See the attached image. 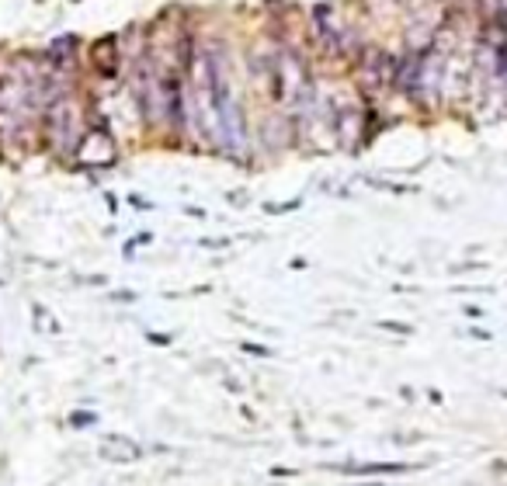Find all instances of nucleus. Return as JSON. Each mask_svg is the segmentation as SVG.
I'll use <instances>...</instances> for the list:
<instances>
[{
  "label": "nucleus",
  "mask_w": 507,
  "mask_h": 486,
  "mask_svg": "<svg viewBox=\"0 0 507 486\" xmlns=\"http://www.w3.org/2000/svg\"><path fill=\"white\" fill-rule=\"evenodd\" d=\"M362 70H365V77L372 80V87H383V84H390L393 59H390L386 52H369V56H365V63H362Z\"/></svg>",
  "instance_id": "f03ea898"
},
{
  "label": "nucleus",
  "mask_w": 507,
  "mask_h": 486,
  "mask_svg": "<svg viewBox=\"0 0 507 486\" xmlns=\"http://www.w3.org/2000/svg\"><path fill=\"white\" fill-rule=\"evenodd\" d=\"M49 139L59 153H73L80 146V111L70 97L52 101V108H49Z\"/></svg>",
  "instance_id": "f257e3e1"
},
{
  "label": "nucleus",
  "mask_w": 507,
  "mask_h": 486,
  "mask_svg": "<svg viewBox=\"0 0 507 486\" xmlns=\"http://www.w3.org/2000/svg\"><path fill=\"white\" fill-rule=\"evenodd\" d=\"M73 424L77 427H87V424H94V413H73Z\"/></svg>",
  "instance_id": "20e7f679"
},
{
  "label": "nucleus",
  "mask_w": 507,
  "mask_h": 486,
  "mask_svg": "<svg viewBox=\"0 0 507 486\" xmlns=\"http://www.w3.org/2000/svg\"><path fill=\"white\" fill-rule=\"evenodd\" d=\"M358 476H379V473H406L404 462H369V466H355Z\"/></svg>",
  "instance_id": "7ed1b4c3"
}]
</instances>
